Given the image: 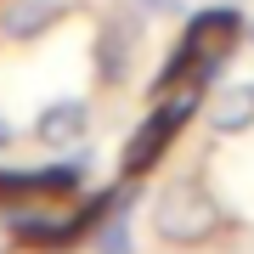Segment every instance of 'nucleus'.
Instances as JSON below:
<instances>
[{
  "label": "nucleus",
  "mask_w": 254,
  "mask_h": 254,
  "mask_svg": "<svg viewBox=\"0 0 254 254\" xmlns=\"http://www.w3.org/2000/svg\"><path fill=\"white\" fill-rule=\"evenodd\" d=\"M141 6H147V11H175L181 0H141Z\"/></svg>",
  "instance_id": "0eeeda50"
},
{
  "label": "nucleus",
  "mask_w": 254,
  "mask_h": 254,
  "mask_svg": "<svg viewBox=\"0 0 254 254\" xmlns=\"http://www.w3.org/2000/svg\"><path fill=\"white\" fill-rule=\"evenodd\" d=\"M249 40H254V28H249Z\"/></svg>",
  "instance_id": "1a4fd4ad"
},
{
  "label": "nucleus",
  "mask_w": 254,
  "mask_h": 254,
  "mask_svg": "<svg viewBox=\"0 0 254 254\" xmlns=\"http://www.w3.org/2000/svg\"><path fill=\"white\" fill-rule=\"evenodd\" d=\"M68 17V0H0V40L34 46L40 34H51Z\"/></svg>",
  "instance_id": "39448f33"
},
{
  "label": "nucleus",
  "mask_w": 254,
  "mask_h": 254,
  "mask_svg": "<svg viewBox=\"0 0 254 254\" xmlns=\"http://www.w3.org/2000/svg\"><path fill=\"white\" fill-rule=\"evenodd\" d=\"M209 125H215V136H243L254 125V79H237L209 96Z\"/></svg>",
  "instance_id": "423d86ee"
},
{
  "label": "nucleus",
  "mask_w": 254,
  "mask_h": 254,
  "mask_svg": "<svg viewBox=\"0 0 254 254\" xmlns=\"http://www.w3.org/2000/svg\"><path fill=\"white\" fill-rule=\"evenodd\" d=\"M11 141V125H6V119H0V147H6Z\"/></svg>",
  "instance_id": "6e6552de"
},
{
  "label": "nucleus",
  "mask_w": 254,
  "mask_h": 254,
  "mask_svg": "<svg viewBox=\"0 0 254 254\" xmlns=\"http://www.w3.org/2000/svg\"><path fill=\"white\" fill-rule=\"evenodd\" d=\"M203 91H209V85L181 79V91L170 85L164 96H153V113L130 130L125 153H119V175H125V181H141L147 170H158V158L175 147V136H181V130L192 125V113L203 108Z\"/></svg>",
  "instance_id": "f257e3e1"
},
{
  "label": "nucleus",
  "mask_w": 254,
  "mask_h": 254,
  "mask_svg": "<svg viewBox=\"0 0 254 254\" xmlns=\"http://www.w3.org/2000/svg\"><path fill=\"white\" fill-rule=\"evenodd\" d=\"M226 226V209L203 192V181H170L153 198V232L175 249H198Z\"/></svg>",
  "instance_id": "f03ea898"
},
{
  "label": "nucleus",
  "mask_w": 254,
  "mask_h": 254,
  "mask_svg": "<svg viewBox=\"0 0 254 254\" xmlns=\"http://www.w3.org/2000/svg\"><path fill=\"white\" fill-rule=\"evenodd\" d=\"M136 46H141V23L130 11H108L96 28V79L102 85H125L130 68H136Z\"/></svg>",
  "instance_id": "7ed1b4c3"
},
{
  "label": "nucleus",
  "mask_w": 254,
  "mask_h": 254,
  "mask_svg": "<svg viewBox=\"0 0 254 254\" xmlns=\"http://www.w3.org/2000/svg\"><path fill=\"white\" fill-rule=\"evenodd\" d=\"M85 136H91V102H79V96H57V102H46V113L34 119V141L51 147V153H68V147H79Z\"/></svg>",
  "instance_id": "20e7f679"
}]
</instances>
